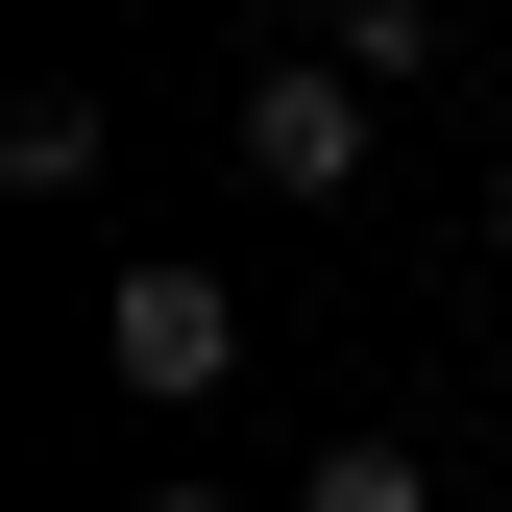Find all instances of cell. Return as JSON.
<instances>
[{
  "label": "cell",
  "instance_id": "4",
  "mask_svg": "<svg viewBox=\"0 0 512 512\" xmlns=\"http://www.w3.org/2000/svg\"><path fill=\"white\" fill-rule=\"evenodd\" d=\"M342 74L391 98V74H439V0H342Z\"/></svg>",
  "mask_w": 512,
  "mask_h": 512
},
{
  "label": "cell",
  "instance_id": "1",
  "mask_svg": "<svg viewBox=\"0 0 512 512\" xmlns=\"http://www.w3.org/2000/svg\"><path fill=\"white\" fill-rule=\"evenodd\" d=\"M98 366H122V391H147V415H196L220 366H244V293H220V269H171V244H147V269L98 293Z\"/></svg>",
  "mask_w": 512,
  "mask_h": 512
},
{
  "label": "cell",
  "instance_id": "6",
  "mask_svg": "<svg viewBox=\"0 0 512 512\" xmlns=\"http://www.w3.org/2000/svg\"><path fill=\"white\" fill-rule=\"evenodd\" d=\"M488 244H512V171H488Z\"/></svg>",
  "mask_w": 512,
  "mask_h": 512
},
{
  "label": "cell",
  "instance_id": "5",
  "mask_svg": "<svg viewBox=\"0 0 512 512\" xmlns=\"http://www.w3.org/2000/svg\"><path fill=\"white\" fill-rule=\"evenodd\" d=\"M147 512H244V488H147Z\"/></svg>",
  "mask_w": 512,
  "mask_h": 512
},
{
  "label": "cell",
  "instance_id": "2",
  "mask_svg": "<svg viewBox=\"0 0 512 512\" xmlns=\"http://www.w3.org/2000/svg\"><path fill=\"white\" fill-rule=\"evenodd\" d=\"M366 122H391V98H366L342 49H269V74H244V171H269V196H342Z\"/></svg>",
  "mask_w": 512,
  "mask_h": 512
},
{
  "label": "cell",
  "instance_id": "3",
  "mask_svg": "<svg viewBox=\"0 0 512 512\" xmlns=\"http://www.w3.org/2000/svg\"><path fill=\"white\" fill-rule=\"evenodd\" d=\"M269 512H439V464H415V439H317Z\"/></svg>",
  "mask_w": 512,
  "mask_h": 512
}]
</instances>
